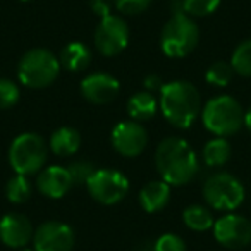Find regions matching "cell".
<instances>
[{"label": "cell", "mask_w": 251, "mask_h": 251, "mask_svg": "<svg viewBox=\"0 0 251 251\" xmlns=\"http://www.w3.org/2000/svg\"><path fill=\"white\" fill-rule=\"evenodd\" d=\"M155 165L162 181L171 186H184L198 172V157L188 141L181 138H167L158 143Z\"/></svg>", "instance_id": "obj_1"}, {"label": "cell", "mask_w": 251, "mask_h": 251, "mask_svg": "<svg viewBox=\"0 0 251 251\" xmlns=\"http://www.w3.org/2000/svg\"><path fill=\"white\" fill-rule=\"evenodd\" d=\"M158 107L169 124L188 129L201 112V98L189 81H171L162 86Z\"/></svg>", "instance_id": "obj_2"}, {"label": "cell", "mask_w": 251, "mask_h": 251, "mask_svg": "<svg viewBox=\"0 0 251 251\" xmlns=\"http://www.w3.org/2000/svg\"><path fill=\"white\" fill-rule=\"evenodd\" d=\"M201 121L206 131L220 138L236 134L244 126V110L236 98L219 95L201 108Z\"/></svg>", "instance_id": "obj_3"}, {"label": "cell", "mask_w": 251, "mask_h": 251, "mask_svg": "<svg viewBox=\"0 0 251 251\" xmlns=\"http://www.w3.org/2000/svg\"><path fill=\"white\" fill-rule=\"evenodd\" d=\"M200 31L195 19L184 12H174L160 35V49L171 59H182L196 49Z\"/></svg>", "instance_id": "obj_4"}, {"label": "cell", "mask_w": 251, "mask_h": 251, "mask_svg": "<svg viewBox=\"0 0 251 251\" xmlns=\"http://www.w3.org/2000/svg\"><path fill=\"white\" fill-rule=\"evenodd\" d=\"M60 73L59 57L47 49L28 50L18 66V77L21 84L33 90L47 88L57 79Z\"/></svg>", "instance_id": "obj_5"}, {"label": "cell", "mask_w": 251, "mask_h": 251, "mask_svg": "<svg viewBox=\"0 0 251 251\" xmlns=\"http://www.w3.org/2000/svg\"><path fill=\"white\" fill-rule=\"evenodd\" d=\"M47 162V143L36 133H23L11 143L9 164L16 174L31 176L42 171Z\"/></svg>", "instance_id": "obj_6"}, {"label": "cell", "mask_w": 251, "mask_h": 251, "mask_svg": "<svg viewBox=\"0 0 251 251\" xmlns=\"http://www.w3.org/2000/svg\"><path fill=\"white\" fill-rule=\"evenodd\" d=\"M203 196L210 208L229 213L244 201V186L229 172H217L205 181Z\"/></svg>", "instance_id": "obj_7"}, {"label": "cell", "mask_w": 251, "mask_h": 251, "mask_svg": "<svg viewBox=\"0 0 251 251\" xmlns=\"http://www.w3.org/2000/svg\"><path fill=\"white\" fill-rule=\"evenodd\" d=\"M88 193L101 205H115L129 191V181L114 169H97L86 182Z\"/></svg>", "instance_id": "obj_8"}, {"label": "cell", "mask_w": 251, "mask_h": 251, "mask_svg": "<svg viewBox=\"0 0 251 251\" xmlns=\"http://www.w3.org/2000/svg\"><path fill=\"white\" fill-rule=\"evenodd\" d=\"M95 47L103 57H115L129 43V28L121 16H105L95 29Z\"/></svg>", "instance_id": "obj_9"}, {"label": "cell", "mask_w": 251, "mask_h": 251, "mask_svg": "<svg viewBox=\"0 0 251 251\" xmlns=\"http://www.w3.org/2000/svg\"><path fill=\"white\" fill-rule=\"evenodd\" d=\"M213 234L220 246L243 250L251 243V222L243 215L229 212L213 222Z\"/></svg>", "instance_id": "obj_10"}, {"label": "cell", "mask_w": 251, "mask_h": 251, "mask_svg": "<svg viewBox=\"0 0 251 251\" xmlns=\"http://www.w3.org/2000/svg\"><path fill=\"white\" fill-rule=\"evenodd\" d=\"M112 147L119 155L127 158L143 153L148 143L147 129L136 121H122L112 129Z\"/></svg>", "instance_id": "obj_11"}, {"label": "cell", "mask_w": 251, "mask_h": 251, "mask_svg": "<svg viewBox=\"0 0 251 251\" xmlns=\"http://www.w3.org/2000/svg\"><path fill=\"white\" fill-rule=\"evenodd\" d=\"M35 251H71L74 246V230L67 224L50 220L35 230Z\"/></svg>", "instance_id": "obj_12"}, {"label": "cell", "mask_w": 251, "mask_h": 251, "mask_svg": "<svg viewBox=\"0 0 251 251\" xmlns=\"http://www.w3.org/2000/svg\"><path fill=\"white\" fill-rule=\"evenodd\" d=\"M35 230L29 219L23 213H7L0 219V241L7 248L21 250L33 241Z\"/></svg>", "instance_id": "obj_13"}, {"label": "cell", "mask_w": 251, "mask_h": 251, "mask_svg": "<svg viewBox=\"0 0 251 251\" xmlns=\"http://www.w3.org/2000/svg\"><path fill=\"white\" fill-rule=\"evenodd\" d=\"M119 91H121L119 81L107 73L88 74L81 81V95L95 105L110 103L117 98Z\"/></svg>", "instance_id": "obj_14"}, {"label": "cell", "mask_w": 251, "mask_h": 251, "mask_svg": "<svg viewBox=\"0 0 251 251\" xmlns=\"http://www.w3.org/2000/svg\"><path fill=\"white\" fill-rule=\"evenodd\" d=\"M71 186H74L73 177H71L67 167H62V165H50V167L43 169L36 177L38 191L52 200L62 198L71 189Z\"/></svg>", "instance_id": "obj_15"}, {"label": "cell", "mask_w": 251, "mask_h": 251, "mask_svg": "<svg viewBox=\"0 0 251 251\" xmlns=\"http://www.w3.org/2000/svg\"><path fill=\"white\" fill-rule=\"evenodd\" d=\"M169 200H171V184H167L165 181H150L140 191V203L148 213H157L164 210Z\"/></svg>", "instance_id": "obj_16"}, {"label": "cell", "mask_w": 251, "mask_h": 251, "mask_svg": "<svg viewBox=\"0 0 251 251\" xmlns=\"http://www.w3.org/2000/svg\"><path fill=\"white\" fill-rule=\"evenodd\" d=\"M60 67H66L67 71L79 73L86 69L91 62V52L84 43L81 42H71L62 49L59 55Z\"/></svg>", "instance_id": "obj_17"}, {"label": "cell", "mask_w": 251, "mask_h": 251, "mask_svg": "<svg viewBox=\"0 0 251 251\" xmlns=\"http://www.w3.org/2000/svg\"><path fill=\"white\" fill-rule=\"evenodd\" d=\"M158 110V101L153 93L150 91H138L127 101V112L131 119L136 122H145L155 117Z\"/></svg>", "instance_id": "obj_18"}, {"label": "cell", "mask_w": 251, "mask_h": 251, "mask_svg": "<svg viewBox=\"0 0 251 251\" xmlns=\"http://www.w3.org/2000/svg\"><path fill=\"white\" fill-rule=\"evenodd\" d=\"M81 147V134L74 127H60L50 138V150L57 157H71Z\"/></svg>", "instance_id": "obj_19"}, {"label": "cell", "mask_w": 251, "mask_h": 251, "mask_svg": "<svg viewBox=\"0 0 251 251\" xmlns=\"http://www.w3.org/2000/svg\"><path fill=\"white\" fill-rule=\"evenodd\" d=\"M230 143L226 138H213L208 143L203 147V162L208 167H220V165L227 164V160L230 158Z\"/></svg>", "instance_id": "obj_20"}, {"label": "cell", "mask_w": 251, "mask_h": 251, "mask_svg": "<svg viewBox=\"0 0 251 251\" xmlns=\"http://www.w3.org/2000/svg\"><path fill=\"white\" fill-rule=\"evenodd\" d=\"M182 220L186 227H189L195 232H205L210 227H213V215L208 206L203 205H189L182 212Z\"/></svg>", "instance_id": "obj_21"}, {"label": "cell", "mask_w": 251, "mask_h": 251, "mask_svg": "<svg viewBox=\"0 0 251 251\" xmlns=\"http://www.w3.org/2000/svg\"><path fill=\"white\" fill-rule=\"evenodd\" d=\"M31 182H29L28 176L23 174H16L14 177L9 179L7 186H5V195H7V200L14 205H21V203H26L29 198H31Z\"/></svg>", "instance_id": "obj_22"}, {"label": "cell", "mask_w": 251, "mask_h": 251, "mask_svg": "<svg viewBox=\"0 0 251 251\" xmlns=\"http://www.w3.org/2000/svg\"><path fill=\"white\" fill-rule=\"evenodd\" d=\"M234 73L244 77H251V40H244L236 47L230 57Z\"/></svg>", "instance_id": "obj_23"}, {"label": "cell", "mask_w": 251, "mask_h": 251, "mask_svg": "<svg viewBox=\"0 0 251 251\" xmlns=\"http://www.w3.org/2000/svg\"><path fill=\"white\" fill-rule=\"evenodd\" d=\"M232 76H234V69L230 64L227 62H215L208 67L205 74V79L208 84L212 86H217V88H226L227 84L232 81Z\"/></svg>", "instance_id": "obj_24"}, {"label": "cell", "mask_w": 251, "mask_h": 251, "mask_svg": "<svg viewBox=\"0 0 251 251\" xmlns=\"http://www.w3.org/2000/svg\"><path fill=\"white\" fill-rule=\"evenodd\" d=\"M220 0H182V12L189 18H205L219 9Z\"/></svg>", "instance_id": "obj_25"}, {"label": "cell", "mask_w": 251, "mask_h": 251, "mask_svg": "<svg viewBox=\"0 0 251 251\" xmlns=\"http://www.w3.org/2000/svg\"><path fill=\"white\" fill-rule=\"evenodd\" d=\"M19 100V88L14 81L0 77V108H11Z\"/></svg>", "instance_id": "obj_26"}, {"label": "cell", "mask_w": 251, "mask_h": 251, "mask_svg": "<svg viewBox=\"0 0 251 251\" xmlns=\"http://www.w3.org/2000/svg\"><path fill=\"white\" fill-rule=\"evenodd\" d=\"M71 177H73V184H86L88 179L93 176V172L97 171L95 165L88 160H77L67 167Z\"/></svg>", "instance_id": "obj_27"}, {"label": "cell", "mask_w": 251, "mask_h": 251, "mask_svg": "<svg viewBox=\"0 0 251 251\" xmlns=\"http://www.w3.org/2000/svg\"><path fill=\"white\" fill-rule=\"evenodd\" d=\"M153 251H188V250H186V243L181 239V236L167 232V234H162L153 243Z\"/></svg>", "instance_id": "obj_28"}, {"label": "cell", "mask_w": 251, "mask_h": 251, "mask_svg": "<svg viewBox=\"0 0 251 251\" xmlns=\"http://www.w3.org/2000/svg\"><path fill=\"white\" fill-rule=\"evenodd\" d=\"M150 2L151 0H114V5L122 14L134 16V14H140V12L147 11Z\"/></svg>", "instance_id": "obj_29"}, {"label": "cell", "mask_w": 251, "mask_h": 251, "mask_svg": "<svg viewBox=\"0 0 251 251\" xmlns=\"http://www.w3.org/2000/svg\"><path fill=\"white\" fill-rule=\"evenodd\" d=\"M90 7L100 18L112 14V0H90Z\"/></svg>", "instance_id": "obj_30"}, {"label": "cell", "mask_w": 251, "mask_h": 251, "mask_svg": "<svg viewBox=\"0 0 251 251\" xmlns=\"http://www.w3.org/2000/svg\"><path fill=\"white\" fill-rule=\"evenodd\" d=\"M162 86H164V83H162V79L157 74H150V76H147V79H145V88H147V91H150V93L160 91Z\"/></svg>", "instance_id": "obj_31"}, {"label": "cell", "mask_w": 251, "mask_h": 251, "mask_svg": "<svg viewBox=\"0 0 251 251\" xmlns=\"http://www.w3.org/2000/svg\"><path fill=\"white\" fill-rule=\"evenodd\" d=\"M244 126H246L248 129L251 131V107L248 108L246 112H244Z\"/></svg>", "instance_id": "obj_32"}, {"label": "cell", "mask_w": 251, "mask_h": 251, "mask_svg": "<svg viewBox=\"0 0 251 251\" xmlns=\"http://www.w3.org/2000/svg\"><path fill=\"white\" fill-rule=\"evenodd\" d=\"M19 251H35V250H29V248L26 246V248H21V250H19Z\"/></svg>", "instance_id": "obj_33"}, {"label": "cell", "mask_w": 251, "mask_h": 251, "mask_svg": "<svg viewBox=\"0 0 251 251\" xmlns=\"http://www.w3.org/2000/svg\"><path fill=\"white\" fill-rule=\"evenodd\" d=\"M21 2H31V0H21Z\"/></svg>", "instance_id": "obj_34"}]
</instances>
